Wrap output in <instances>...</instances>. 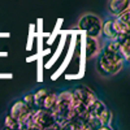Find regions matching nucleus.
Listing matches in <instances>:
<instances>
[{"mask_svg": "<svg viewBox=\"0 0 130 130\" xmlns=\"http://www.w3.org/2000/svg\"><path fill=\"white\" fill-rule=\"evenodd\" d=\"M98 56H99L96 62L98 72L103 77H111L117 74L125 65V59L121 53V38L108 40L102 47Z\"/></svg>", "mask_w": 130, "mask_h": 130, "instance_id": "nucleus-1", "label": "nucleus"}, {"mask_svg": "<svg viewBox=\"0 0 130 130\" xmlns=\"http://www.w3.org/2000/svg\"><path fill=\"white\" fill-rule=\"evenodd\" d=\"M52 113H53V117H55L56 124L60 127L64 122H67L74 115L72 91H62V92L57 94V99L52 108Z\"/></svg>", "mask_w": 130, "mask_h": 130, "instance_id": "nucleus-2", "label": "nucleus"}, {"mask_svg": "<svg viewBox=\"0 0 130 130\" xmlns=\"http://www.w3.org/2000/svg\"><path fill=\"white\" fill-rule=\"evenodd\" d=\"M32 129L37 130L60 129V126L56 124L52 111L44 109V108H38V109H34L31 112L26 125V130H32Z\"/></svg>", "mask_w": 130, "mask_h": 130, "instance_id": "nucleus-3", "label": "nucleus"}, {"mask_svg": "<svg viewBox=\"0 0 130 130\" xmlns=\"http://www.w3.org/2000/svg\"><path fill=\"white\" fill-rule=\"evenodd\" d=\"M73 96V107H74V115H83L87 108L98 99V96L91 91L89 87L83 85H78L72 90Z\"/></svg>", "mask_w": 130, "mask_h": 130, "instance_id": "nucleus-4", "label": "nucleus"}, {"mask_svg": "<svg viewBox=\"0 0 130 130\" xmlns=\"http://www.w3.org/2000/svg\"><path fill=\"white\" fill-rule=\"evenodd\" d=\"M102 34L108 40H115V39H120L124 37H129L130 35V25L121 22L117 17L109 18L103 22Z\"/></svg>", "mask_w": 130, "mask_h": 130, "instance_id": "nucleus-5", "label": "nucleus"}, {"mask_svg": "<svg viewBox=\"0 0 130 130\" xmlns=\"http://www.w3.org/2000/svg\"><path fill=\"white\" fill-rule=\"evenodd\" d=\"M32 111H34L32 108H30L22 99H20V100H16L12 104V107H10V109H9L8 113L16 120V122L18 124V129L20 130H26L29 117H30Z\"/></svg>", "mask_w": 130, "mask_h": 130, "instance_id": "nucleus-6", "label": "nucleus"}, {"mask_svg": "<svg viewBox=\"0 0 130 130\" xmlns=\"http://www.w3.org/2000/svg\"><path fill=\"white\" fill-rule=\"evenodd\" d=\"M102 26H103L102 18L95 16V14H91V13L82 16L78 21V29L83 30L90 37H100L102 35Z\"/></svg>", "mask_w": 130, "mask_h": 130, "instance_id": "nucleus-7", "label": "nucleus"}, {"mask_svg": "<svg viewBox=\"0 0 130 130\" xmlns=\"http://www.w3.org/2000/svg\"><path fill=\"white\" fill-rule=\"evenodd\" d=\"M102 50V43L99 40V37H86V57L92 59L96 57L98 53Z\"/></svg>", "mask_w": 130, "mask_h": 130, "instance_id": "nucleus-8", "label": "nucleus"}, {"mask_svg": "<svg viewBox=\"0 0 130 130\" xmlns=\"http://www.w3.org/2000/svg\"><path fill=\"white\" fill-rule=\"evenodd\" d=\"M127 8H130V0H109L108 2V10L115 17Z\"/></svg>", "mask_w": 130, "mask_h": 130, "instance_id": "nucleus-9", "label": "nucleus"}, {"mask_svg": "<svg viewBox=\"0 0 130 130\" xmlns=\"http://www.w3.org/2000/svg\"><path fill=\"white\" fill-rule=\"evenodd\" d=\"M56 99H57V94L56 92L47 91V94L44 95V98H43V102H42V107L40 108L52 111L53 105H55V103H56Z\"/></svg>", "mask_w": 130, "mask_h": 130, "instance_id": "nucleus-10", "label": "nucleus"}, {"mask_svg": "<svg viewBox=\"0 0 130 130\" xmlns=\"http://www.w3.org/2000/svg\"><path fill=\"white\" fill-rule=\"evenodd\" d=\"M47 94V89H39L35 92H32V99H34V109H38V108L42 107V102L43 98Z\"/></svg>", "mask_w": 130, "mask_h": 130, "instance_id": "nucleus-11", "label": "nucleus"}, {"mask_svg": "<svg viewBox=\"0 0 130 130\" xmlns=\"http://www.w3.org/2000/svg\"><path fill=\"white\" fill-rule=\"evenodd\" d=\"M121 53L125 59V62L130 60V39L129 37L121 38Z\"/></svg>", "mask_w": 130, "mask_h": 130, "instance_id": "nucleus-12", "label": "nucleus"}, {"mask_svg": "<svg viewBox=\"0 0 130 130\" xmlns=\"http://www.w3.org/2000/svg\"><path fill=\"white\" fill-rule=\"evenodd\" d=\"M4 126H5L7 129H12V130L18 129V124L16 122V120H14V118L10 116L9 113L5 115V118H4Z\"/></svg>", "mask_w": 130, "mask_h": 130, "instance_id": "nucleus-13", "label": "nucleus"}, {"mask_svg": "<svg viewBox=\"0 0 130 130\" xmlns=\"http://www.w3.org/2000/svg\"><path fill=\"white\" fill-rule=\"evenodd\" d=\"M116 17H117L118 20H120L121 22H124V24H127V25H130V8L125 9L124 12H121L120 14H117Z\"/></svg>", "mask_w": 130, "mask_h": 130, "instance_id": "nucleus-14", "label": "nucleus"}, {"mask_svg": "<svg viewBox=\"0 0 130 130\" xmlns=\"http://www.w3.org/2000/svg\"><path fill=\"white\" fill-rule=\"evenodd\" d=\"M22 100H24L30 108H32V109H34V99H32V92L26 94V95L22 98Z\"/></svg>", "mask_w": 130, "mask_h": 130, "instance_id": "nucleus-15", "label": "nucleus"}]
</instances>
